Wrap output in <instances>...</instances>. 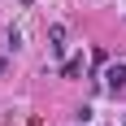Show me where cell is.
<instances>
[{
	"label": "cell",
	"instance_id": "1",
	"mask_svg": "<svg viewBox=\"0 0 126 126\" xmlns=\"http://www.w3.org/2000/svg\"><path fill=\"white\" fill-rule=\"evenodd\" d=\"M109 96H122L126 91V61H113L109 70H104V83H100Z\"/></svg>",
	"mask_w": 126,
	"mask_h": 126
},
{
	"label": "cell",
	"instance_id": "2",
	"mask_svg": "<svg viewBox=\"0 0 126 126\" xmlns=\"http://www.w3.org/2000/svg\"><path fill=\"white\" fill-rule=\"evenodd\" d=\"M48 48L57 52V57H61V52H65V26H61V22H57V26H52V31H48Z\"/></svg>",
	"mask_w": 126,
	"mask_h": 126
},
{
	"label": "cell",
	"instance_id": "3",
	"mask_svg": "<svg viewBox=\"0 0 126 126\" xmlns=\"http://www.w3.org/2000/svg\"><path fill=\"white\" fill-rule=\"evenodd\" d=\"M61 74L65 78H78V74H83V57H70V61L61 65Z\"/></svg>",
	"mask_w": 126,
	"mask_h": 126
},
{
	"label": "cell",
	"instance_id": "4",
	"mask_svg": "<svg viewBox=\"0 0 126 126\" xmlns=\"http://www.w3.org/2000/svg\"><path fill=\"white\" fill-rule=\"evenodd\" d=\"M17 4H31V0H17Z\"/></svg>",
	"mask_w": 126,
	"mask_h": 126
}]
</instances>
